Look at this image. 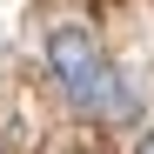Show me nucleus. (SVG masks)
Instances as JSON below:
<instances>
[{"instance_id": "f257e3e1", "label": "nucleus", "mask_w": 154, "mask_h": 154, "mask_svg": "<svg viewBox=\"0 0 154 154\" xmlns=\"http://www.w3.org/2000/svg\"><path fill=\"white\" fill-rule=\"evenodd\" d=\"M47 67H54V81L67 87L74 107L127 114V87L107 74V60H100V47H94L87 27H54V40H47Z\"/></svg>"}, {"instance_id": "f03ea898", "label": "nucleus", "mask_w": 154, "mask_h": 154, "mask_svg": "<svg viewBox=\"0 0 154 154\" xmlns=\"http://www.w3.org/2000/svg\"><path fill=\"white\" fill-rule=\"evenodd\" d=\"M141 154H154V134H147V141H141Z\"/></svg>"}]
</instances>
